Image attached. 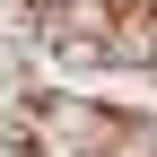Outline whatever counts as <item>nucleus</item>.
Returning <instances> with one entry per match:
<instances>
[{
    "label": "nucleus",
    "mask_w": 157,
    "mask_h": 157,
    "mask_svg": "<svg viewBox=\"0 0 157 157\" xmlns=\"http://www.w3.org/2000/svg\"><path fill=\"white\" fill-rule=\"evenodd\" d=\"M9 78H17V52H9V44H0V87H9Z\"/></svg>",
    "instance_id": "2"
},
{
    "label": "nucleus",
    "mask_w": 157,
    "mask_h": 157,
    "mask_svg": "<svg viewBox=\"0 0 157 157\" xmlns=\"http://www.w3.org/2000/svg\"><path fill=\"white\" fill-rule=\"evenodd\" d=\"M113 9H122V0H44V35L70 52V61H96V52H105Z\"/></svg>",
    "instance_id": "1"
}]
</instances>
